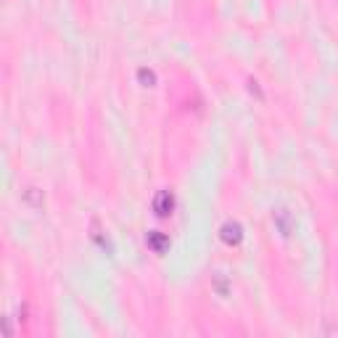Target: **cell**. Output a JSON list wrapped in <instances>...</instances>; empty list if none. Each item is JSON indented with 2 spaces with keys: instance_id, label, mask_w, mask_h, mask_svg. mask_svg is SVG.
Listing matches in <instances>:
<instances>
[{
  "instance_id": "obj_1",
  "label": "cell",
  "mask_w": 338,
  "mask_h": 338,
  "mask_svg": "<svg viewBox=\"0 0 338 338\" xmlns=\"http://www.w3.org/2000/svg\"><path fill=\"white\" fill-rule=\"evenodd\" d=\"M169 209H172V196H169V193L164 190V193H159V196H156V211H159V214H167Z\"/></svg>"
}]
</instances>
